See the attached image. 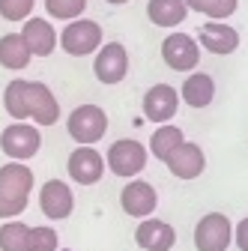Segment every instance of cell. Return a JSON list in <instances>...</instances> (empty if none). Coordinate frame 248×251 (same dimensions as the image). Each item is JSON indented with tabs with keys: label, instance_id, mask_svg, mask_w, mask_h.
I'll list each match as a JSON object with an SVG mask.
<instances>
[{
	"label": "cell",
	"instance_id": "obj_1",
	"mask_svg": "<svg viewBox=\"0 0 248 251\" xmlns=\"http://www.w3.org/2000/svg\"><path fill=\"white\" fill-rule=\"evenodd\" d=\"M147 162H149V150L141 141H135V138H120L105 152L108 171L114 176H120V179H135L147 168Z\"/></svg>",
	"mask_w": 248,
	"mask_h": 251
},
{
	"label": "cell",
	"instance_id": "obj_2",
	"mask_svg": "<svg viewBox=\"0 0 248 251\" xmlns=\"http://www.w3.org/2000/svg\"><path fill=\"white\" fill-rule=\"evenodd\" d=\"M105 45V33H102V24L93 21V18H75V21H66L63 33H60V48L72 57H90L96 54L99 48Z\"/></svg>",
	"mask_w": 248,
	"mask_h": 251
},
{
	"label": "cell",
	"instance_id": "obj_3",
	"mask_svg": "<svg viewBox=\"0 0 248 251\" xmlns=\"http://www.w3.org/2000/svg\"><path fill=\"white\" fill-rule=\"evenodd\" d=\"M66 132L78 147H96L108 132V114L99 105H78L66 117Z\"/></svg>",
	"mask_w": 248,
	"mask_h": 251
},
{
	"label": "cell",
	"instance_id": "obj_4",
	"mask_svg": "<svg viewBox=\"0 0 248 251\" xmlns=\"http://www.w3.org/2000/svg\"><path fill=\"white\" fill-rule=\"evenodd\" d=\"M0 150L3 155H9V162H27L42 150V132L39 126L24 123H9L3 132H0Z\"/></svg>",
	"mask_w": 248,
	"mask_h": 251
},
{
	"label": "cell",
	"instance_id": "obj_5",
	"mask_svg": "<svg viewBox=\"0 0 248 251\" xmlns=\"http://www.w3.org/2000/svg\"><path fill=\"white\" fill-rule=\"evenodd\" d=\"M233 245V222L224 212H206L195 225L198 251H227Z\"/></svg>",
	"mask_w": 248,
	"mask_h": 251
},
{
	"label": "cell",
	"instance_id": "obj_6",
	"mask_svg": "<svg viewBox=\"0 0 248 251\" xmlns=\"http://www.w3.org/2000/svg\"><path fill=\"white\" fill-rule=\"evenodd\" d=\"M162 60L174 72H192L200 63V45L192 33H171L162 42Z\"/></svg>",
	"mask_w": 248,
	"mask_h": 251
},
{
	"label": "cell",
	"instance_id": "obj_7",
	"mask_svg": "<svg viewBox=\"0 0 248 251\" xmlns=\"http://www.w3.org/2000/svg\"><path fill=\"white\" fill-rule=\"evenodd\" d=\"M93 75L99 84H120L129 75V51L123 42H105L93 60Z\"/></svg>",
	"mask_w": 248,
	"mask_h": 251
},
{
	"label": "cell",
	"instance_id": "obj_8",
	"mask_svg": "<svg viewBox=\"0 0 248 251\" xmlns=\"http://www.w3.org/2000/svg\"><path fill=\"white\" fill-rule=\"evenodd\" d=\"M141 108H144V117H147L149 123L165 126V123H171V120L176 117V111H179V93H176V87H171V84H152V87L144 93Z\"/></svg>",
	"mask_w": 248,
	"mask_h": 251
},
{
	"label": "cell",
	"instance_id": "obj_9",
	"mask_svg": "<svg viewBox=\"0 0 248 251\" xmlns=\"http://www.w3.org/2000/svg\"><path fill=\"white\" fill-rule=\"evenodd\" d=\"M120 206H123L126 215H132V218L141 222V218H149L152 212H156L159 192L147 179H129L126 185H123V192H120Z\"/></svg>",
	"mask_w": 248,
	"mask_h": 251
},
{
	"label": "cell",
	"instance_id": "obj_10",
	"mask_svg": "<svg viewBox=\"0 0 248 251\" xmlns=\"http://www.w3.org/2000/svg\"><path fill=\"white\" fill-rule=\"evenodd\" d=\"M69 179L78 185H96L105 174V155L96 147H75L66 162Z\"/></svg>",
	"mask_w": 248,
	"mask_h": 251
},
{
	"label": "cell",
	"instance_id": "obj_11",
	"mask_svg": "<svg viewBox=\"0 0 248 251\" xmlns=\"http://www.w3.org/2000/svg\"><path fill=\"white\" fill-rule=\"evenodd\" d=\"M39 209H42L45 218H51V222H63V218H69L72 209H75V195H72L69 182L48 179L39 188Z\"/></svg>",
	"mask_w": 248,
	"mask_h": 251
},
{
	"label": "cell",
	"instance_id": "obj_12",
	"mask_svg": "<svg viewBox=\"0 0 248 251\" xmlns=\"http://www.w3.org/2000/svg\"><path fill=\"white\" fill-rule=\"evenodd\" d=\"M168 171L176 176V179H198L203 171H206V155L200 150V144L195 141H182L168 159H165Z\"/></svg>",
	"mask_w": 248,
	"mask_h": 251
},
{
	"label": "cell",
	"instance_id": "obj_13",
	"mask_svg": "<svg viewBox=\"0 0 248 251\" xmlns=\"http://www.w3.org/2000/svg\"><path fill=\"white\" fill-rule=\"evenodd\" d=\"M27 108H30L33 126H54L60 120V102L51 93V87L42 84V81L27 84Z\"/></svg>",
	"mask_w": 248,
	"mask_h": 251
},
{
	"label": "cell",
	"instance_id": "obj_14",
	"mask_svg": "<svg viewBox=\"0 0 248 251\" xmlns=\"http://www.w3.org/2000/svg\"><path fill=\"white\" fill-rule=\"evenodd\" d=\"M135 242L144 251H171L176 245V230L162 218L149 215V218H141V225L135 227Z\"/></svg>",
	"mask_w": 248,
	"mask_h": 251
},
{
	"label": "cell",
	"instance_id": "obj_15",
	"mask_svg": "<svg viewBox=\"0 0 248 251\" xmlns=\"http://www.w3.org/2000/svg\"><path fill=\"white\" fill-rule=\"evenodd\" d=\"M198 45L206 48L209 54L224 57V54H233L239 48V33L227 21H206L198 33Z\"/></svg>",
	"mask_w": 248,
	"mask_h": 251
},
{
	"label": "cell",
	"instance_id": "obj_16",
	"mask_svg": "<svg viewBox=\"0 0 248 251\" xmlns=\"http://www.w3.org/2000/svg\"><path fill=\"white\" fill-rule=\"evenodd\" d=\"M21 36H24V42H27V48H30V54H33V57H48L57 48V30H54V24L48 18L30 15L24 21Z\"/></svg>",
	"mask_w": 248,
	"mask_h": 251
},
{
	"label": "cell",
	"instance_id": "obj_17",
	"mask_svg": "<svg viewBox=\"0 0 248 251\" xmlns=\"http://www.w3.org/2000/svg\"><path fill=\"white\" fill-rule=\"evenodd\" d=\"M215 99V81L206 72H189V78L179 87V102H185L189 108H209Z\"/></svg>",
	"mask_w": 248,
	"mask_h": 251
},
{
	"label": "cell",
	"instance_id": "obj_18",
	"mask_svg": "<svg viewBox=\"0 0 248 251\" xmlns=\"http://www.w3.org/2000/svg\"><path fill=\"white\" fill-rule=\"evenodd\" d=\"M147 18L156 24V27H176L189 18V6H185V0H149L147 3Z\"/></svg>",
	"mask_w": 248,
	"mask_h": 251
},
{
	"label": "cell",
	"instance_id": "obj_19",
	"mask_svg": "<svg viewBox=\"0 0 248 251\" xmlns=\"http://www.w3.org/2000/svg\"><path fill=\"white\" fill-rule=\"evenodd\" d=\"M0 188L9 195L30 198V192H33V171L24 162H6L0 168Z\"/></svg>",
	"mask_w": 248,
	"mask_h": 251
},
{
	"label": "cell",
	"instance_id": "obj_20",
	"mask_svg": "<svg viewBox=\"0 0 248 251\" xmlns=\"http://www.w3.org/2000/svg\"><path fill=\"white\" fill-rule=\"evenodd\" d=\"M30 60H33V54H30V48H27V42H24L21 33L0 36V66H3V69L21 72Z\"/></svg>",
	"mask_w": 248,
	"mask_h": 251
},
{
	"label": "cell",
	"instance_id": "obj_21",
	"mask_svg": "<svg viewBox=\"0 0 248 251\" xmlns=\"http://www.w3.org/2000/svg\"><path fill=\"white\" fill-rule=\"evenodd\" d=\"M185 141V135H182V129L179 126H174V123H165V126H159L156 132H152V138H149V152H152V159H159V162H165L168 155L179 147Z\"/></svg>",
	"mask_w": 248,
	"mask_h": 251
},
{
	"label": "cell",
	"instance_id": "obj_22",
	"mask_svg": "<svg viewBox=\"0 0 248 251\" xmlns=\"http://www.w3.org/2000/svg\"><path fill=\"white\" fill-rule=\"evenodd\" d=\"M27 84H30V81L15 78V81H9L6 90H3V108H6V114H9L15 123L30 120V108H27Z\"/></svg>",
	"mask_w": 248,
	"mask_h": 251
},
{
	"label": "cell",
	"instance_id": "obj_23",
	"mask_svg": "<svg viewBox=\"0 0 248 251\" xmlns=\"http://www.w3.org/2000/svg\"><path fill=\"white\" fill-rule=\"evenodd\" d=\"M0 251H30V225L9 218L0 225Z\"/></svg>",
	"mask_w": 248,
	"mask_h": 251
},
{
	"label": "cell",
	"instance_id": "obj_24",
	"mask_svg": "<svg viewBox=\"0 0 248 251\" xmlns=\"http://www.w3.org/2000/svg\"><path fill=\"white\" fill-rule=\"evenodd\" d=\"M185 6H189V12L206 15L209 21H227L236 12L239 0H185Z\"/></svg>",
	"mask_w": 248,
	"mask_h": 251
},
{
	"label": "cell",
	"instance_id": "obj_25",
	"mask_svg": "<svg viewBox=\"0 0 248 251\" xmlns=\"http://www.w3.org/2000/svg\"><path fill=\"white\" fill-rule=\"evenodd\" d=\"M84 9H87V0H45L48 18H57V21H75L84 15Z\"/></svg>",
	"mask_w": 248,
	"mask_h": 251
},
{
	"label": "cell",
	"instance_id": "obj_26",
	"mask_svg": "<svg viewBox=\"0 0 248 251\" xmlns=\"http://www.w3.org/2000/svg\"><path fill=\"white\" fill-rule=\"evenodd\" d=\"M60 248V236L54 227L39 225V227H30V251H57Z\"/></svg>",
	"mask_w": 248,
	"mask_h": 251
},
{
	"label": "cell",
	"instance_id": "obj_27",
	"mask_svg": "<svg viewBox=\"0 0 248 251\" xmlns=\"http://www.w3.org/2000/svg\"><path fill=\"white\" fill-rule=\"evenodd\" d=\"M36 0H0V18L6 21H27Z\"/></svg>",
	"mask_w": 248,
	"mask_h": 251
},
{
	"label": "cell",
	"instance_id": "obj_28",
	"mask_svg": "<svg viewBox=\"0 0 248 251\" xmlns=\"http://www.w3.org/2000/svg\"><path fill=\"white\" fill-rule=\"evenodd\" d=\"M27 201L30 198H21V195H9L0 188V218L9 222V218H18L24 209H27Z\"/></svg>",
	"mask_w": 248,
	"mask_h": 251
},
{
	"label": "cell",
	"instance_id": "obj_29",
	"mask_svg": "<svg viewBox=\"0 0 248 251\" xmlns=\"http://www.w3.org/2000/svg\"><path fill=\"white\" fill-rule=\"evenodd\" d=\"M233 245L239 251H248V215L242 218L239 225H233Z\"/></svg>",
	"mask_w": 248,
	"mask_h": 251
},
{
	"label": "cell",
	"instance_id": "obj_30",
	"mask_svg": "<svg viewBox=\"0 0 248 251\" xmlns=\"http://www.w3.org/2000/svg\"><path fill=\"white\" fill-rule=\"evenodd\" d=\"M105 3H111V6H123V3H129V0H105Z\"/></svg>",
	"mask_w": 248,
	"mask_h": 251
}]
</instances>
